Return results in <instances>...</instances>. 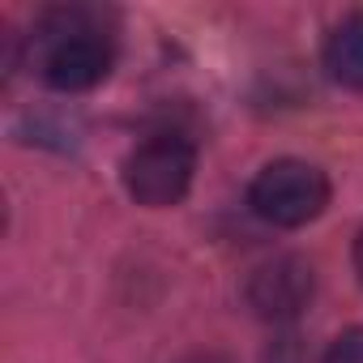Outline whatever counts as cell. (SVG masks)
Listing matches in <instances>:
<instances>
[{"label": "cell", "mask_w": 363, "mask_h": 363, "mask_svg": "<svg viewBox=\"0 0 363 363\" xmlns=\"http://www.w3.org/2000/svg\"><path fill=\"white\" fill-rule=\"evenodd\" d=\"M107 13L94 5H65L43 13L35 26L39 77L60 94H82L111 73L116 48L107 35Z\"/></svg>", "instance_id": "obj_1"}, {"label": "cell", "mask_w": 363, "mask_h": 363, "mask_svg": "<svg viewBox=\"0 0 363 363\" xmlns=\"http://www.w3.org/2000/svg\"><path fill=\"white\" fill-rule=\"evenodd\" d=\"M197 145L184 133H154L124 158V189L145 210L179 206L193 189Z\"/></svg>", "instance_id": "obj_2"}, {"label": "cell", "mask_w": 363, "mask_h": 363, "mask_svg": "<svg viewBox=\"0 0 363 363\" xmlns=\"http://www.w3.org/2000/svg\"><path fill=\"white\" fill-rule=\"evenodd\" d=\"M248 206L269 227H303L329 206V179L320 167L303 158H274L269 167L257 171Z\"/></svg>", "instance_id": "obj_3"}, {"label": "cell", "mask_w": 363, "mask_h": 363, "mask_svg": "<svg viewBox=\"0 0 363 363\" xmlns=\"http://www.w3.org/2000/svg\"><path fill=\"white\" fill-rule=\"evenodd\" d=\"M316 295V274L303 257H269L261 261L248 282H244V299L248 308L261 316V320H274V325H286L295 320Z\"/></svg>", "instance_id": "obj_4"}, {"label": "cell", "mask_w": 363, "mask_h": 363, "mask_svg": "<svg viewBox=\"0 0 363 363\" xmlns=\"http://www.w3.org/2000/svg\"><path fill=\"white\" fill-rule=\"evenodd\" d=\"M325 69L337 86L363 90V13L342 18L325 39Z\"/></svg>", "instance_id": "obj_5"}, {"label": "cell", "mask_w": 363, "mask_h": 363, "mask_svg": "<svg viewBox=\"0 0 363 363\" xmlns=\"http://www.w3.org/2000/svg\"><path fill=\"white\" fill-rule=\"evenodd\" d=\"M325 363H363V325H354L342 337H333L329 350H325Z\"/></svg>", "instance_id": "obj_6"}, {"label": "cell", "mask_w": 363, "mask_h": 363, "mask_svg": "<svg viewBox=\"0 0 363 363\" xmlns=\"http://www.w3.org/2000/svg\"><path fill=\"white\" fill-rule=\"evenodd\" d=\"M179 363H235L231 354H223V350H193V354H184Z\"/></svg>", "instance_id": "obj_7"}, {"label": "cell", "mask_w": 363, "mask_h": 363, "mask_svg": "<svg viewBox=\"0 0 363 363\" xmlns=\"http://www.w3.org/2000/svg\"><path fill=\"white\" fill-rule=\"evenodd\" d=\"M354 274H359V282H363V227H359V235H354Z\"/></svg>", "instance_id": "obj_8"}]
</instances>
